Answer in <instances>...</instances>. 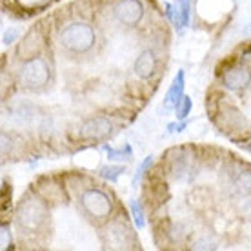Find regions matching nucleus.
Masks as SVG:
<instances>
[{
    "label": "nucleus",
    "mask_w": 251,
    "mask_h": 251,
    "mask_svg": "<svg viewBox=\"0 0 251 251\" xmlns=\"http://www.w3.org/2000/svg\"><path fill=\"white\" fill-rule=\"evenodd\" d=\"M104 151L107 153V158L111 160H129L131 158V150L129 146H126L124 150H113V148H104Z\"/></svg>",
    "instance_id": "f8f14e48"
},
{
    "label": "nucleus",
    "mask_w": 251,
    "mask_h": 251,
    "mask_svg": "<svg viewBox=\"0 0 251 251\" xmlns=\"http://www.w3.org/2000/svg\"><path fill=\"white\" fill-rule=\"evenodd\" d=\"M151 164H153V157H148L144 160V162L140 164V168H138V171H137V175H135V178H133V184H137V180H140V176L144 175V171L150 168Z\"/></svg>",
    "instance_id": "6ab92c4d"
},
{
    "label": "nucleus",
    "mask_w": 251,
    "mask_h": 251,
    "mask_svg": "<svg viewBox=\"0 0 251 251\" xmlns=\"http://www.w3.org/2000/svg\"><path fill=\"white\" fill-rule=\"evenodd\" d=\"M115 19L119 20L122 25H137L144 15V7L140 4V0H119L113 7Z\"/></svg>",
    "instance_id": "39448f33"
},
{
    "label": "nucleus",
    "mask_w": 251,
    "mask_h": 251,
    "mask_svg": "<svg viewBox=\"0 0 251 251\" xmlns=\"http://www.w3.org/2000/svg\"><path fill=\"white\" fill-rule=\"evenodd\" d=\"M120 173H124V168H122V166H106V168L100 170V175L104 176L106 180H109V182H115L120 176Z\"/></svg>",
    "instance_id": "4468645a"
},
{
    "label": "nucleus",
    "mask_w": 251,
    "mask_h": 251,
    "mask_svg": "<svg viewBox=\"0 0 251 251\" xmlns=\"http://www.w3.org/2000/svg\"><path fill=\"white\" fill-rule=\"evenodd\" d=\"M40 46H42V37H40V33L38 31L27 33L24 40L20 42L19 55L22 58H33L35 57V53L40 50Z\"/></svg>",
    "instance_id": "1a4fd4ad"
},
{
    "label": "nucleus",
    "mask_w": 251,
    "mask_h": 251,
    "mask_svg": "<svg viewBox=\"0 0 251 251\" xmlns=\"http://www.w3.org/2000/svg\"><path fill=\"white\" fill-rule=\"evenodd\" d=\"M27 2H42V0H27Z\"/></svg>",
    "instance_id": "5701e85b"
},
{
    "label": "nucleus",
    "mask_w": 251,
    "mask_h": 251,
    "mask_svg": "<svg viewBox=\"0 0 251 251\" xmlns=\"http://www.w3.org/2000/svg\"><path fill=\"white\" fill-rule=\"evenodd\" d=\"M222 120H224L222 127H231V129H239V124L244 122L242 113L235 111V109H229V113H222Z\"/></svg>",
    "instance_id": "9b49d317"
},
{
    "label": "nucleus",
    "mask_w": 251,
    "mask_h": 251,
    "mask_svg": "<svg viewBox=\"0 0 251 251\" xmlns=\"http://www.w3.org/2000/svg\"><path fill=\"white\" fill-rule=\"evenodd\" d=\"M191 111V99L189 97H182V100L176 104V117L178 120H184Z\"/></svg>",
    "instance_id": "dca6fc26"
},
{
    "label": "nucleus",
    "mask_w": 251,
    "mask_h": 251,
    "mask_svg": "<svg viewBox=\"0 0 251 251\" xmlns=\"http://www.w3.org/2000/svg\"><path fill=\"white\" fill-rule=\"evenodd\" d=\"M129 207H131V217H133V222L137 224V227H144L146 226V220H144V211H142V206H140V202L131 201Z\"/></svg>",
    "instance_id": "ddd939ff"
},
{
    "label": "nucleus",
    "mask_w": 251,
    "mask_h": 251,
    "mask_svg": "<svg viewBox=\"0 0 251 251\" xmlns=\"http://www.w3.org/2000/svg\"><path fill=\"white\" fill-rule=\"evenodd\" d=\"M46 217H48V207L44 201H40L37 197H25L17 209V224L25 231L38 229L44 224Z\"/></svg>",
    "instance_id": "f03ea898"
},
{
    "label": "nucleus",
    "mask_w": 251,
    "mask_h": 251,
    "mask_svg": "<svg viewBox=\"0 0 251 251\" xmlns=\"http://www.w3.org/2000/svg\"><path fill=\"white\" fill-rule=\"evenodd\" d=\"M186 233L188 231H184V226H173V229H171L170 235L175 242H178V240H182L184 237H186Z\"/></svg>",
    "instance_id": "aec40b11"
},
{
    "label": "nucleus",
    "mask_w": 251,
    "mask_h": 251,
    "mask_svg": "<svg viewBox=\"0 0 251 251\" xmlns=\"http://www.w3.org/2000/svg\"><path fill=\"white\" fill-rule=\"evenodd\" d=\"M58 42L62 48L73 53H86L93 48L95 44V31L89 24L84 22H75V24L66 25L60 35H58Z\"/></svg>",
    "instance_id": "f257e3e1"
},
{
    "label": "nucleus",
    "mask_w": 251,
    "mask_h": 251,
    "mask_svg": "<svg viewBox=\"0 0 251 251\" xmlns=\"http://www.w3.org/2000/svg\"><path fill=\"white\" fill-rule=\"evenodd\" d=\"M20 80L25 88H42L50 80V66L46 64L44 58L33 57L22 66V73H20Z\"/></svg>",
    "instance_id": "7ed1b4c3"
},
{
    "label": "nucleus",
    "mask_w": 251,
    "mask_h": 251,
    "mask_svg": "<svg viewBox=\"0 0 251 251\" xmlns=\"http://www.w3.org/2000/svg\"><path fill=\"white\" fill-rule=\"evenodd\" d=\"M251 80V75L250 71L246 68H239V66H235V68H229L224 71V75H222V82H224V86L227 89H233V91H239V89H244Z\"/></svg>",
    "instance_id": "0eeeda50"
},
{
    "label": "nucleus",
    "mask_w": 251,
    "mask_h": 251,
    "mask_svg": "<svg viewBox=\"0 0 251 251\" xmlns=\"http://www.w3.org/2000/svg\"><path fill=\"white\" fill-rule=\"evenodd\" d=\"M178 15L182 20V25H186L189 22V15H191V0H178Z\"/></svg>",
    "instance_id": "f3484780"
},
{
    "label": "nucleus",
    "mask_w": 251,
    "mask_h": 251,
    "mask_svg": "<svg viewBox=\"0 0 251 251\" xmlns=\"http://www.w3.org/2000/svg\"><path fill=\"white\" fill-rule=\"evenodd\" d=\"M113 129V124L106 117H95V119L86 120L80 127V138L86 140H100L107 137Z\"/></svg>",
    "instance_id": "423d86ee"
},
{
    "label": "nucleus",
    "mask_w": 251,
    "mask_h": 251,
    "mask_svg": "<svg viewBox=\"0 0 251 251\" xmlns=\"http://www.w3.org/2000/svg\"><path fill=\"white\" fill-rule=\"evenodd\" d=\"M244 148H246V150H248V151H250V153H251V146H248V144H246Z\"/></svg>",
    "instance_id": "4be33fe9"
},
{
    "label": "nucleus",
    "mask_w": 251,
    "mask_h": 251,
    "mask_svg": "<svg viewBox=\"0 0 251 251\" xmlns=\"http://www.w3.org/2000/svg\"><path fill=\"white\" fill-rule=\"evenodd\" d=\"M237 188H239L240 193L251 195V173H240L239 178H237Z\"/></svg>",
    "instance_id": "2eb2a0df"
},
{
    "label": "nucleus",
    "mask_w": 251,
    "mask_h": 251,
    "mask_svg": "<svg viewBox=\"0 0 251 251\" xmlns=\"http://www.w3.org/2000/svg\"><path fill=\"white\" fill-rule=\"evenodd\" d=\"M7 246H9V233L6 227H2V248H7Z\"/></svg>",
    "instance_id": "412c9836"
},
{
    "label": "nucleus",
    "mask_w": 251,
    "mask_h": 251,
    "mask_svg": "<svg viewBox=\"0 0 251 251\" xmlns=\"http://www.w3.org/2000/svg\"><path fill=\"white\" fill-rule=\"evenodd\" d=\"M19 37H20L19 27H9V29L4 33V44H13Z\"/></svg>",
    "instance_id": "a211bd4d"
},
{
    "label": "nucleus",
    "mask_w": 251,
    "mask_h": 251,
    "mask_svg": "<svg viewBox=\"0 0 251 251\" xmlns=\"http://www.w3.org/2000/svg\"><path fill=\"white\" fill-rule=\"evenodd\" d=\"M155 68H157V58L153 55V51L150 50L142 51L140 57L135 60V66H133L137 76H140V78H150L155 73Z\"/></svg>",
    "instance_id": "6e6552de"
},
{
    "label": "nucleus",
    "mask_w": 251,
    "mask_h": 251,
    "mask_svg": "<svg viewBox=\"0 0 251 251\" xmlns=\"http://www.w3.org/2000/svg\"><path fill=\"white\" fill-rule=\"evenodd\" d=\"M84 209L95 219H106L111 215V201L100 189H86L80 197Z\"/></svg>",
    "instance_id": "20e7f679"
},
{
    "label": "nucleus",
    "mask_w": 251,
    "mask_h": 251,
    "mask_svg": "<svg viewBox=\"0 0 251 251\" xmlns=\"http://www.w3.org/2000/svg\"><path fill=\"white\" fill-rule=\"evenodd\" d=\"M182 97H184V71L180 69L176 73L175 80L171 84L168 95H166V102L168 104H178V102L182 100Z\"/></svg>",
    "instance_id": "9d476101"
}]
</instances>
